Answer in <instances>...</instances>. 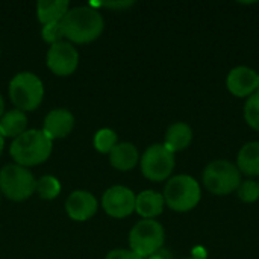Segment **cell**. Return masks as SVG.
<instances>
[{"instance_id":"1","label":"cell","mask_w":259,"mask_h":259,"mask_svg":"<svg viewBox=\"0 0 259 259\" xmlns=\"http://www.w3.org/2000/svg\"><path fill=\"white\" fill-rule=\"evenodd\" d=\"M59 26L62 36L70 44H88L102 35L105 21L99 9L87 5L70 8L61 20Z\"/></svg>"},{"instance_id":"2","label":"cell","mask_w":259,"mask_h":259,"mask_svg":"<svg viewBox=\"0 0 259 259\" xmlns=\"http://www.w3.org/2000/svg\"><path fill=\"white\" fill-rule=\"evenodd\" d=\"M53 150V141L46 137L41 129H27L24 134L12 140L9 153L15 164L21 167H33L46 162Z\"/></svg>"},{"instance_id":"3","label":"cell","mask_w":259,"mask_h":259,"mask_svg":"<svg viewBox=\"0 0 259 259\" xmlns=\"http://www.w3.org/2000/svg\"><path fill=\"white\" fill-rule=\"evenodd\" d=\"M162 196L165 206H168L171 211L188 212L200 203V184L193 176L176 175L167 181Z\"/></svg>"},{"instance_id":"4","label":"cell","mask_w":259,"mask_h":259,"mask_svg":"<svg viewBox=\"0 0 259 259\" xmlns=\"http://www.w3.org/2000/svg\"><path fill=\"white\" fill-rule=\"evenodd\" d=\"M8 93L15 109L26 114L35 111L41 105L44 99V85L36 74L21 71L11 79Z\"/></svg>"},{"instance_id":"5","label":"cell","mask_w":259,"mask_h":259,"mask_svg":"<svg viewBox=\"0 0 259 259\" xmlns=\"http://www.w3.org/2000/svg\"><path fill=\"white\" fill-rule=\"evenodd\" d=\"M202 181L209 193L215 196H228L238 190L241 184V173L234 162L217 159L205 167Z\"/></svg>"},{"instance_id":"6","label":"cell","mask_w":259,"mask_h":259,"mask_svg":"<svg viewBox=\"0 0 259 259\" xmlns=\"http://www.w3.org/2000/svg\"><path fill=\"white\" fill-rule=\"evenodd\" d=\"M36 190L32 171L18 164H8L0 170V193L12 202L27 200Z\"/></svg>"},{"instance_id":"7","label":"cell","mask_w":259,"mask_h":259,"mask_svg":"<svg viewBox=\"0 0 259 259\" xmlns=\"http://www.w3.org/2000/svg\"><path fill=\"white\" fill-rule=\"evenodd\" d=\"M165 232L156 220H140L129 232V247L141 258H149L162 249Z\"/></svg>"},{"instance_id":"8","label":"cell","mask_w":259,"mask_h":259,"mask_svg":"<svg viewBox=\"0 0 259 259\" xmlns=\"http://www.w3.org/2000/svg\"><path fill=\"white\" fill-rule=\"evenodd\" d=\"M175 165V153H171L164 144H152L140 156L141 173L152 182H164L170 179Z\"/></svg>"},{"instance_id":"9","label":"cell","mask_w":259,"mask_h":259,"mask_svg":"<svg viewBox=\"0 0 259 259\" xmlns=\"http://www.w3.org/2000/svg\"><path fill=\"white\" fill-rule=\"evenodd\" d=\"M137 194L123 185H114L108 188L102 196V208L112 219H126L135 212Z\"/></svg>"},{"instance_id":"10","label":"cell","mask_w":259,"mask_h":259,"mask_svg":"<svg viewBox=\"0 0 259 259\" xmlns=\"http://www.w3.org/2000/svg\"><path fill=\"white\" fill-rule=\"evenodd\" d=\"M49 70L55 76H71L79 65V53L68 41H61L50 46L46 58Z\"/></svg>"},{"instance_id":"11","label":"cell","mask_w":259,"mask_h":259,"mask_svg":"<svg viewBox=\"0 0 259 259\" xmlns=\"http://www.w3.org/2000/svg\"><path fill=\"white\" fill-rule=\"evenodd\" d=\"M259 73L246 65L235 67L226 77V88L235 97H250L258 90Z\"/></svg>"},{"instance_id":"12","label":"cell","mask_w":259,"mask_h":259,"mask_svg":"<svg viewBox=\"0 0 259 259\" xmlns=\"http://www.w3.org/2000/svg\"><path fill=\"white\" fill-rule=\"evenodd\" d=\"M99 203L94 194L85 190L73 191L65 200V212L74 222H87L97 212Z\"/></svg>"},{"instance_id":"13","label":"cell","mask_w":259,"mask_h":259,"mask_svg":"<svg viewBox=\"0 0 259 259\" xmlns=\"http://www.w3.org/2000/svg\"><path fill=\"white\" fill-rule=\"evenodd\" d=\"M74 127V115L65 108H56L50 111L42 123V132L49 140L65 138Z\"/></svg>"},{"instance_id":"14","label":"cell","mask_w":259,"mask_h":259,"mask_svg":"<svg viewBox=\"0 0 259 259\" xmlns=\"http://www.w3.org/2000/svg\"><path fill=\"white\" fill-rule=\"evenodd\" d=\"M164 206V196L155 190H144L135 197V212L143 220H155L162 214Z\"/></svg>"},{"instance_id":"15","label":"cell","mask_w":259,"mask_h":259,"mask_svg":"<svg viewBox=\"0 0 259 259\" xmlns=\"http://www.w3.org/2000/svg\"><path fill=\"white\" fill-rule=\"evenodd\" d=\"M111 165L118 171H131L140 162L138 149L132 143H118L109 153Z\"/></svg>"},{"instance_id":"16","label":"cell","mask_w":259,"mask_h":259,"mask_svg":"<svg viewBox=\"0 0 259 259\" xmlns=\"http://www.w3.org/2000/svg\"><path fill=\"white\" fill-rule=\"evenodd\" d=\"M191 141H193V129L184 121L173 123L164 135V146L171 153L185 150L191 144Z\"/></svg>"},{"instance_id":"17","label":"cell","mask_w":259,"mask_h":259,"mask_svg":"<svg viewBox=\"0 0 259 259\" xmlns=\"http://www.w3.org/2000/svg\"><path fill=\"white\" fill-rule=\"evenodd\" d=\"M70 3L67 0H41L36 3V17L42 26L61 23L68 12Z\"/></svg>"},{"instance_id":"18","label":"cell","mask_w":259,"mask_h":259,"mask_svg":"<svg viewBox=\"0 0 259 259\" xmlns=\"http://www.w3.org/2000/svg\"><path fill=\"white\" fill-rule=\"evenodd\" d=\"M235 165L241 175L250 178L259 176V141L246 143L240 149Z\"/></svg>"},{"instance_id":"19","label":"cell","mask_w":259,"mask_h":259,"mask_svg":"<svg viewBox=\"0 0 259 259\" xmlns=\"http://www.w3.org/2000/svg\"><path fill=\"white\" fill-rule=\"evenodd\" d=\"M27 131V117L18 109H11L0 118V135L3 138L15 140Z\"/></svg>"},{"instance_id":"20","label":"cell","mask_w":259,"mask_h":259,"mask_svg":"<svg viewBox=\"0 0 259 259\" xmlns=\"http://www.w3.org/2000/svg\"><path fill=\"white\" fill-rule=\"evenodd\" d=\"M93 144H94V149L99 153L109 155L111 150L118 144V137H117L115 131H112L109 127H103V129L96 132Z\"/></svg>"},{"instance_id":"21","label":"cell","mask_w":259,"mask_h":259,"mask_svg":"<svg viewBox=\"0 0 259 259\" xmlns=\"http://www.w3.org/2000/svg\"><path fill=\"white\" fill-rule=\"evenodd\" d=\"M36 194L42 200H53L61 193V182L55 176H42L36 181Z\"/></svg>"},{"instance_id":"22","label":"cell","mask_w":259,"mask_h":259,"mask_svg":"<svg viewBox=\"0 0 259 259\" xmlns=\"http://www.w3.org/2000/svg\"><path fill=\"white\" fill-rule=\"evenodd\" d=\"M244 120L253 131L259 132V91L247 97L244 105Z\"/></svg>"},{"instance_id":"23","label":"cell","mask_w":259,"mask_h":259,"mask_svg":"<svg viewBox=\"0 0 259 259\" xmlns=\"http://www.w3.org/2000/svg\"><path fill=\"white\" fill-rule=\"evenodd\" d=\"M237 196L244 203H255L259 199L258 182L252 181V179L241 181V184H240V187L237 190Z\"/></svg>"},{"instance_id":"24","label":"cell","mask_w":259,"mask_h":259,"mask_svg":"<svg viewBox=\"0 0 259 259\" xmlns=\"http://www.w3.org/2000/svg\"><path fill=\"white\" fill-rule=\"evenodd\" d=\"M41 36H42V39H44L46 42H49L50 46H53V44H56V42H61V41L64 39L59 23L42 26V29H41Z\"/></svg>"},{"instance_id":"25","label":"cell","mask_w":259,"mask_h":259,"mask_svg":"<svg viewBox=\"0 0 259 259\" xmlns=\"http://www.w3.org/2000/svg\"><path fill=\"white\" fill-rule=\"evenodd\" d=\"M105 259H144L140 255H137L135 252H132L131 249H114L111 252H108V255Z\"/></svg>"},{"instance_id":"26","label":"cell","mask_w":259,"mask_h":259,"mask_svg":"<svg viewBox=\"0 0 259 259\" xmlns=\"http://www.w3.org/2000/svg\"><path fill=\"white\" fill-rule=\"evenodd\" d=\"M134 5V2H99V3H90V6H93V8H100V6H103V8H109V9H120V11H123V9H127V8H131Z\"/></svg>"},{"instance_id":"27","label":"cell","mask_w":259,"mask_h":259,"mask_svg":"<svg viewBox=\"0 0 259 259\" xmlns=\"http://www.w3.org/2000/svg\"><path fill=\"white\" fill-rule=\"evenodd\" d=\"M146 259H173L171 256V252L170 250H167V249H161V250H158L156 253H153V255H150L149 258Z\"/></svg>"},{"instance_id":"28","label":"cell","mask_w":259,"mask_h":259,"mask_svg":"<svg viewBox=\"0 0 259 259\" xmlns=\"http://www.w3.org/2000/svg\"><path fill=\"white\" fill-rule=\"evenodd\" d=\"M3 114H5V102H3V97L0 94V118L3 117Z\"/></svg>"},{"instance_id":"29","label":"cell","mask_w":259,"mask_h":259,"mask_svg":"<svg viewBox=\"0 0 259 259\" xmlns=\"http://www.w3.org/2000/svg\"><path fill=\"white\" fill-rule=\"evenodd\" d=\"M3 147H5V138L0 135V156H2V152H3Z\"/></svg>"},{"instance_id":"30","label":"cell","mask_w":259,"mask_h":259,"mask_svg":"<svg viewBox=\"0 0 259 259\" xmlns=\"http://www.w3.org/2000/svg\"><path fill=\"white\" fill-rule=\"evenodd\" d=\"M256 91H259V79H258V90H256Z\"/></svg>"},{"instance_id":"31","label":"cell","mask_w":259,"mask_h":259,"mask_svg":"<svg viewBox=\"0 0 259 259\" xmlns=\"http://www.w3.org/2000/svg\"><path fill=\"white\" fill-rule=\"evenodd\" d=\"M187 259H196V258H187Z\"/></svg>"},{"instance_id":"32","label":"cell","mask_w":259,"mask_h":259,"mask_svg":"<svg viewBox=\"0 0 259 259\" xmlns=\"http://www.w3.org/2000/svg\"><path fill=\"white\" fill-rule=\"evenodd\" d=\"M258 185H259V181H258Z\"/></svg>"},{"instance_id":"33","label":"cell","mask_w":259,"mask_h":259,"mask_svg":"<svg viewBox=\"0 0 259 259\" xmlns=\"http://www.w3.org/2000/svg\"><path fill=\"white\" fill-rule=\"evenodd\" d=\"M0 53H2V50H0Z\"/></svg>"}]
</instances>
